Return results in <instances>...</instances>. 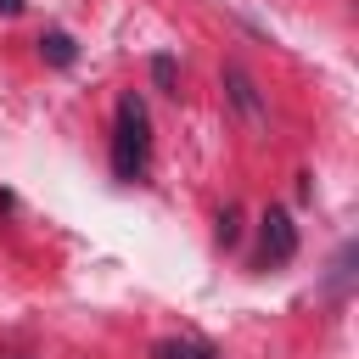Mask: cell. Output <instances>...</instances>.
<instances>
[{
	"instance_id": "6da1fadb",
	"label": "cell",
	"mask_w": 359,
	"mask_h": 359,
	"mask_svg": "<svg viewBox=\"0 0 359 359\" xmlns=\"http://www.w3.org/2000/svg\"><path fill=\"white\" fill-rule=\"evenodd\" d=\"M146 168H151V112L129 90L112 107V180L135 185V180H146Z\"/></svg>"
},
{
	"instance_id": "7a4b0ae2",
	"label": "cell",
	"mask_w": 359,
	"mask_h": 359,
	"mask_svg": "<svg viewBox=\"0 0 359 359\" xmlns=\"http://www.w3.org/2000/svg\"><path fill=\"white\" fill-rule=\"evenodd\" d=\"M292 258H297V224H292L286 208H269V213L258 219V264H264V269H280V264H292Z\"/></svg>"
},
{
	"instance_id": "3957f363",
	"label": "cell",
	"mask_w": 359,
	"mask_h": 359,
	"mask_svg": "<svg viewBox=\"0 0 359 359\" xmlns=\"http://www.w3.org/2000/svg\"><path fill=\"white\" fill-rule=\"evenodd\" d=\"M219 79H224V95H230V107H236L247 123H264V118H269V112H264V95H258V79H252L241 62H224V73H219Z\"/></svg>"
},
{
	"instance_id": "277c9868",
	"label": "cell",
	"mask_w": 359,
	"mask_h": 359,
	"mask_svg": "<svg viewBox=\"0 0 359 359\" xmlns=\"http://www.w3.org/2000/svg\"><path fill=\"white\" fill-rule=\"evenodd\" d=\"M39 56L50 62V67H73V56H79V45L62 34V28H50V34H39Z\"/></svg>"
},
{
	"instance_id": "5b68a950",
	"label": "cell",
	"mask_w": 359,
	"mask_h": 359,
	"mask_svg": "<svg viewBox=\"0 0 359 359\" xmlns=\"http://www.w3.org/2000/svg\"><path fill=\"white\" fill-rule=\"evenodd\" d=\"M157 359H219V353L196 337H174V342H157Z\"/></svg>"
},
{
	"instance_id": "8992f818",
	"label": "cell",
	"mask_w": 359,
	"mask_h": 359,
	"mask_svg": "<svg viewBox=\"0 0 359 359\" xmlns=\"http://www.w3.org/2000/svg\"><path fill=\"white\" fill-rule=\"evenodd\" d=\"M236 241H241V208L224 202L219 208V247H236Z\"/></svg>"
},
{
	"instance_id": "52a82bcc",
	"label": "cell",
	"mask_w": 359,
	"mask_h": 359,
	"mask_svg": "<svg viewBox=\"0 0 359 359\" xmlns=\"http://www.w3.org/2000/svg\"><path fill=\"white\" fill-rule=\"evenodd\" d=\"M348 275H353V247H342L331 264V297H348Z\"/></svg>"
},
{
	"instance_id": "ba28073f",
	"label": "cell",
	"mask_w": 359,
	"mask_h": 359,
	"mask_svg": "<svg viewBox=\"0 0 359 359\" xmlns=\"http://www.w3.org/2000/svg\"><path fill=\"white\" fill-rule=\"evenodd\" d=\"M151 79L168 90V84H174V56H151Z\"/></svg>"
},
{
	"instance_id": "9c48e42d",
	"label": "cell",
	"mask_w": 359,
	"mask_h": 359,
	"mask_svg": "<svg viewBox=\"0 0 359 359\" xmlns=\"http://www.w3.org/2000/svg\"><path fill=\"white\" fill-rule=\"evenodd\" d=\"M22 11V0H0V17H17Z\"/></svg>"
},
{
	"instance_id": "30bf717a",
	"label": "cell",
	"mask_w": 359,
	"mask_h": 359,
	"mask_svg": "<svg viewBox=\"0 0 359 359\" xmlns=\"http://www.w3.org/2000/svg\"><path fill=\"white\" fill-rule=\"evenodd\" d=\"M6 359H22V353H6Z\"/></svg>"
}]
</instances>
